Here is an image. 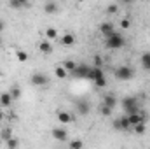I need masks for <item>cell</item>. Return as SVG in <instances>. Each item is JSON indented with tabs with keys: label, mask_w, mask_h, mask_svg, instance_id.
<instances>
[{
	"label": "cell",
	"mask_w": 150,
	"mask_h": 149,
	"mask_svg": "<svg viewBox=\"0 0 150 149\" xmlns=\"http://www.w3.org/2000/svg\"><path fill=\"white\" fill-rule=\"evenodd\" d=\"M93 82L98 86V88H105L107 86V77L101 67H93Z\"/></svg>",
	"instance_id": "obj_5"
},
{
	"label": "cell",
	"mask_w": 150,
	"mask_h": 149,
	"mask_svg": "<svg viewBox=\"0 0 150 149\" xmlns=\"http://www.w3.org/2000/svg\"><path fill=\"white\" fill-rule=\"evenodd\" d=\"M30 82L33 86H45L49 82V79H47V75L42 74V72H35V74L30 75Z\"/></svg>",
	"instance_id": "obj_7"
},
{
	"label": "cell",
	"mask_w": 150,
	"mask_h": 149,
	"mask_svg": "<svg viewBox=\"0 0 150 149\" xmlns=\"http://www.w3.org/2000/svg\"><path fill=\"white\" fill-rule=\"evenodd\" d=\"M45 37L49 39V40L58 39V32H56V28H47V30H45Z\"/></svg>",
	"instance_id": "obj_22"
},
{
	"label": "cell",
	"mask_w": 150,
	"mask_h": 149,
	"mask_svg": "<svg viewBox=\"0 0 150 149\" xmlns=\"http://www.w3.org/2000/svg\"><path fill=\"white\" fill-rule=\"evenodd\" d=\"M113 30H115V28H113V25L110 23V21H105V23H101V25H100V32L103 34V37L110 35Z\"/></svg>",
	"instance_id": "obj_13"
},
{
	"label": "cell",
	"mask_w": 150,
	"mask_h": 149,
	"mask_svg": "<svg viewBox=\"0 0 150 149\" xmlns=\"http://www.w3.org/2000/svg\"><path fill=\"white\" fill-rule=\"evenodd\" d=\"M103 104L108 105L110 109H115V107H117V97L112 95V93H107V95L103 97Z\"/></svg>",
	"instance_id": "obj_11"
},
{
	"label": "cell",
	"mask_w": 150,
	"mask_h": 149,
	"mask_svg": "<svg viewBox=\"0 0 150 149\" xmlns=\"http://www.w3.org/2000/svg\"><path fill=\"white\" fill-rule=\"evenodd\" d=\"M58 119L63 123V125H68V123H72V114L67 111H59L58 112Z\"/></svg>",
	"instance_id": "obj_15"
},
{
	"label": "cell",
	"mask_w": 150,
	"mask_h": 149,
	"mask_svg": "<svg viewBox=\"0 0 150 149\" xmlns=\"http://www.w3.org/2000/svg\"><path fill=\"white\" fill-rule=\"evenodd\" d=\"M38 49H40L44 54H51V53H52V46H51V42H47V40H42L40 46H38Z\"/></svg>",
	"instance_id": "obj_16"
},
{
	"label": "cell",
	"mask_w": 150,
	"mask_h": 149,
	"mask_svg": "<svg viewBox=\"0 0 150 149\" xmlns=\"http://www.w3.org/2000/svg\"><path fill=\"white\" fill-rule=\"evenodd\" d=\"M112 112H113V109H110L108 105H105V104L101 102V105H100V114H101V116H105V117H108V116H110Z\"/></svg>",
	"instance_id": "obj_20"
},
{
	"label": "cell",
	"mask_w": 150,
	"mask_h": 149,
	"mask_svg": "<svg viewBox=\"0 0 150 149\" xmlns=\"http://www.w3.org/2000/svg\"><path fill=\"white\" fill-rule=\"evenodd\" d=\"M51 135H52V139H56V140H61V142H65V140L68 139V132H67L65 128H52Z\"/></svg>",
	"instance_id": "obj_10"
},
{
	"label": "cell",
	"mask_w": 150,
	"mask_h": 149,
	"mask_svg": "<svg viewBox=\"0 0 150 149\" xmlns=\"http://www.w3.org/2000/svg\"><path fill=\"white\" fill-rule=\"evenodd\" d=\"M0 46H2V37H0Z\"/></svg>",
	"instance_id": "obj_36"
},
{
	"label": "cell",
	"mask_w": 150,
	"mask_h": 149,
	"mask_svg": "<svg viewBox=\"0 0 150 149\" xmlns=\"http://www.w3.org/2000/svg\"><path fill=\"white\" fill-rule=\"evenodd\" d=\"M133 130H134L138 135L145 133V123H138V125H134V126H133Z\"/></svg>",
	"instance_id": "obj_26"
},
{
	"label": "cell",
	"mask_w": 150,
	"mask_h": 149,
	"mask_svg": "<svg viewBox=\"0 0 150 149\" xmlns=\"http://www.w3.org/2000/svg\"><path fill=\"white\" fill-rule=\"evenodd\" d=\"M113 74H115V77L119 81H131L134 77V69H131L129 65H120V67L115 69Z\"/></svg>",
	"instance_id": "obj_4"
},
{
	"label": "cell",
	"mask_w": 150,
	"mask_h": 149,
	"mask_svg": "<svg viewBox=\"0 0 150 149\" xmlns=\"http://www.w3.org/2000/svg\"><path fill=\"white\" fill-rule=\"evenodd\" d=\"M16 58H18L19 62H26V60H28V54H26V51H21V49H19V51H16Z\"/></svg>",
	"instance_id": "obj_25"
},
{
	"label": "cell",
	"mask_w": 150,
	"mask_h": 149,
	"mask_svg": "<svg viewBox=\"0 0 150 149\" xmlns=\"http://www.w3.org/2000/svg\"><path fill=\"white\" fill-rule=\"evenodd\" d=\"M75 65H77V63H75V62H72V60H67V62L63 63V67L68 70V74H70V72H72V70L75 69Z\"/></svg>",
	"instance_id": "obj_27"
},
{
	"label": "cell",
	"mask_w": 150,
	"mask_h": 149,
	"mask_svg": "<svg viewBox=\"0 0 150 149\" xmlns=\"http://www.w3.org/2000/svg\"><path fill=\"white\" fill-rule=\"evenodd\" d=\"M9 93L12 95V98H14V100H18V98L21 97V88L16 84V86H12V88H11V91H9Z\"/></svg>",
	"instance_id": "obj_21"
},
{
	"label": "cell",
	"mask_w": 150,
	"mask_h": 149,
	"mask_svg": "<svg viewBox=\"0 0 150 149\" xmlns=\"http://www.w3.org/2000/svg\"><path fill=\"white\" fill-rule=\"evenodd\" d=\"M54 74H56L58 79H67V77H68V70L61 65V67H56V69H54Z\"/></svg>",
	"instance_id": "obj_17"
},
{
	"label": "cell",
	"mask_w": 150,
	"mask_h": 149,
	"mask_svg": "<svg viewBox=\"0 0 150 149\" xmlns=\"http://www.w3.org/2000/svg\"><path fill=\"white\" fill-rule=\"evenodd\" d=\"M120 105H122V111L126 112V114L140 112V102H138L136 97H126V98H122Z\"/></svg>",
	"instance_id": "obj_3"
},
{
	"label": "cell",
	"mask_w": 150,
	"mask_h": 149,
	"mask_svg": "<svg viewBox=\"0 0 150 149\" xmlns=\"http://www.w3.org/2000/svg\"><path fill=\"white\" fill-rule=\"evenodd\" d=\"M26 2H28V0H11V5H12L14 9H21L23 5H26Z\"/></svg>",
	"instance_id": "obj_23"
},
{
	"label": "cell",
	"mask_w": 150,
	"mask_h": 149,
	"mask_svg": "<svg viewBox=\"0 0 150 149\" xmlns=\"http://www.w3.org/2000/svg\"><path fill=\"white\" fill-rule=\"evenodd\" d=\"M120 2H122V4H126V5H131L134 0H120Z\"/></svg>",
	"instance_id": "obj_34"
},
{
	"label": "cell",
	"mask_w": 150,
	"mask_h": 149,
	"mask_svg": "<svg viewBox=\"0 0 150 149\" xmlns=\"http://www.w3.org/2000/svg\"><path fill=\"white\" fill-rule=\"evenodd\" d=\"M112 126H113V130H119V132H124V130H133V126L129 125L127 116H124V117H117V119L112 123Z\"/></svg>",
	"instance_id": "obj_6"
},
{
	"label": "cell",
	"mask_w": 150,
	"mask_h": 149,
	"mask_svg": "<svg viewBox=\"0 0 150 149\" xmlns=\"http://www.w3.org/2000/svg\"><path fill=\"white\" fill-rule=\"evenodd\" d=\"M68 75H72L75 79H89V81H93V67H89L86 63H77L75 69Z\"/></svg>",
	"instance_id": "obj_2"
},
{
	"label": "cell",
	"mask_w": 150,
	"mask_h": 149,
	"mask_svg": "<svg viewBox=\"0 0 150 149\" xmlns=\"http://www.w3.org/2000/svg\"><path fill=\"white\" fill-rule=\"evenodd\" d=\"M127 116V119H129V125L131 126H134V125H138V123H145L147 121V116H143L142 112H133V114H126Z\"/></svg>",
	"instance_id": "obj_9"
},
{
	"label": "cell",
	"mask_w": 150,
	"mask_h": 149,
	"mask_svg": "<svg viewBox=\"0 0 150 149\" xmlns=\"http://www.w3.org/2000/svg\"><path fill=\"white\" fill-rule=\"evenodd\" d=\"M142 67L147 72H150V53H143L142 54Z\"/></svg>",
	"instance_id": "obj_18"
},
{
	"label": "cell",
	"mask_w": 150,
	"mask_h": 149,
	"mask_svg": "<svg viewBox=\"0 0 150 149\" xmlns=\"http://www.w3.org/2000/svg\"><path fill=\"white\" fill-rule=\"evenodd\" d=\"M61 44H65V46H74L75 44V35H72V34H65V35L61 37Z\"/></svg>",
	"instance_id": "obj_19"
},
{
	"label": "cell",
	"mask_w": 150,
	"mask_h": 149,
	"mask_svg": "<svg viewBox=\"0 0 150 149\" xmlns=\"http://www.w3.org/2000/svg\"><path fill=\"white\" fill-rule=\"evenodd\" d=\"M75 109H77V112L80 116H87L91 112V104L87 100H77L75 102Z\"/></svg>",
	"instance_id": "obj_8"
},
{
	"label": "cell",
	"mask_w": 150,
	"mask_h": 149,
	"mask_svg": "<svg viewBox=\"0 0 150 149\" xmlns=\"http://www.w3.org/2000/svg\"><path fill=\"white\" fill-rule=\"evenodd\" d=\"M101 65H103L101 58H100V56H96V58H94V67H101Z\"/></svg>",
	"instance_id": "obj_32"
},
{
	"label": "cell",
	"mask_w": 150,
	"mask_h": 149,
	"mask_svg": "<svg viewBox=\"0 0 150 149\" xmlns=\"http://www.w3.org/2000/svg\"><path fill=\"white\" fill-rule=\"evenodd\" d=\"M2 121H4V112L0 111V123H2Z\"/></svg>",
	"instance_id": "obj_35"
},
{
	"label": "cell",
	"mask_w": 150,
	"mask_h": 149,
	"mask_svg": "<svg viewBox=\"0 0 150 149\" xmlns=\"http://www.w3.org/2000/svg\"><path fill=\"white\" fill-rule=\"evenodd\" d=\"M120 27H122V28H129V27H131V21H129L127 18H124V19L120 21Z\"/></svg>",
	"instance_id": "obj_31"
},
{
	"label": "cell",
	"mask_w": 150,
	"mask_h": 149,
	"mask_svg": "<svg viewBox=\"0 0 150 149\" xmlns=\"http://www.w3.org/2000/svg\"><path fill=\"white\" fill-rule=\"evenodd\" d=\"M4 30H5V21H4V19H0V34H2Z\"/></svg>",
	"instance_id": "obj_33"
},
{
	"label": "cell",
	"mask_w": 150,
	"mask_h": 149,
	"mask_svg": "<svg viewBox=\"0 0 150 149\" xmlns=\"http://www.w3.org/2000/svg\"><path fill=\"white\" fill-rule=\"evenodd\" d=\"M5 146H7L9 149H14V148H18V146H19V142H18L16 139H12V137H11V139H7V140H5Z\"/></svg>",
	"instance_id": "obj_24"
},
{
	"label": "cell",
	"mask_w": 150,
	"mask_h": 149,
	"mask_svg": "<svg viewBox=\"0 0 150 149\" xmlns=\"http://www.w3.org/2000/svg\"><path fill=\"white\" fill-rule=\"evenodd\" d=\"M82 146H84V144H82L80 140H72V142H70V148H74V149H80Z\"/></svg>",
	"instance_id": "obj_30"
},
{
	"label": "cell",
	"mask_w": 150,
	"mask_h": 149,
	"mask_svg": "<svg viewBox=\"0 0 150 149\" xmlns=\"http://www.w3.org/2000/svg\"><path fill=\"white\" fill-rule=\"evenodd\" d=\"M105 46H107L108 49H120V47L126 46V39H124L122 34H119V32L113 30L110 35L105 37Z\"/></svg>",
	"instance_id": "obj_1"
},
{
	"label": "cell",
	"mask_w": 150,
	"mask_h": 149,
	"mask_svg": "<svg viewBox=\"0 0 150 149\" xmlns=\"http://www.w3.org/2000/svg\"><path fill=\"white\" fill-rule=\"evenodd\" d=\"M11 137H12V132H11L9 128L2 130V139H4V140H7V139H11Z\"/></svg>",
	"instance_id": "obj_28"
},
{
	"label": "cell",
	"mask_w": 150,
	"mask_h": 149,
	"mask_svg": "<svg viewBox=\"0 0 150 149\" xmlns=\"http://www.w3.org/2000/svg\"><path fill=\"white\" fill-rule=\"evenodd\" d=\"M117 11H119V7H117L115 4H110V5L107 7V12H108V14H115Z\"/></svg>",
	"instance_id": "obj_29"
},
{
	"label": "cell",
	"mask_w": 150,
	"mask_h": 149,
	"mask_svg": "<svg viewBox=\"0 0 150 149\" xmlns=\"http://www.w3.org/2000/svg\"><path fill=\"white\" fill-rule=\"evenodd\" d=\"M12 100H14V98H12V95H11L9 91H5V93L0 95V105H2V107H9V105L12 104Z\"/></svg>",
	"instance_id": "obj_14"
},
{
	"label": "cell",
	"mask_w": 150,
	"mask_h": 149,
	"mask_svg": "<svg viewBox=\"0 0 150 149\" xmlns=\"http://www.w3.org/2000/svg\"><path fill=\"white\" fill-rule=\"evenodd\" d=\"M44 11H45V14H54V12H58V4L54 0H47L44 4Z\"/></svg>",
	"instance_id": "obj_12"
}]
</instances>
